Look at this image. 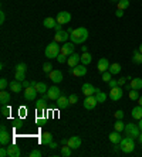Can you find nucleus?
<instances>
[{
    "instance_id": "obj_1",
    "label": "nucleus",
    "mask_w": 142,
    "mask_h": 157,
    "mask_svg": "<svg viewBox=\"0 0 142 157\" xmlns=\"http://www.w3.org/2000/svg\"><path fill=\"white\" fill-rule=\"evenodd\" d=\"M88 38V30L85 27H78L74 29V31L70 34V40L74 44H84Z\"/></svg>"
},
{
    "instance_id": "obj_2",
    "label": "nucleus",
    "mask_w": 142,
    "mask_h": 157,
    "mask_svg": "<svg viewBox=\"0 0 142 157\" xmlns=\"http://www.w3.org/2000/svg\"><path fill=\"white\" fill-rule=\"evenodd\" d=\"M60 52H61V47H60L59 43H55V41L50 43L47 47H46V50H44V55L50 59L51 58H57Z\"/></svg>"
},
{
    "instance_id": "obj_3",
    "label": "nucleus",
    "mask_w": 142,
    "mask_h": 157,
    "mask_svg": "<svg viewBox=\"0 0 142 157\" xmlns=\"http://www.w3.org/2000/svg\"><path fill=\"white\" fill-rule=\"evenodd\" d=\"M125 136L128 137H132V139H138L139 133H141V129H139L138 124H134V123H127L125 124Z\"/></svg>"
},
{
    "instance_id": "obj_4",
    "label": "nucleus",
    "mask_w": 142,
    "mask_h": 157,
    "mask_svg": "<svg viewBox=\"0 0 142 157\" xmlns=\"http://www.w3.org/2000/svg\"><path fill=\"white\" fill-rule=\"evenodd\" d=\"M120 149L124 151V153H131L135 149V142L132 137H124V139L120 142Z\"/></svg>"
},
{
    "instance_id": "obj_5",
    "label": "nucleus",
    "mask_w": 142,
    "mask_h": 157,
    "mask_svg": "<svg viewBox=\"0 0 142 157\" xmlns=\"http://www.w3.org/2000/svg\"><path fill=\"white\" fill-rule=\"evenodd\" d=\"M0 144H2V146L10 144V135H9L7 128H6L4 124L0 126Z\"/></svg>"
},
{
    "instance_id": "obj_6",
    "label": "nucleus",
    "mask_w": 142,
    "mask_h": 157,
    "mask_svg": "<svg viewBox=\"0 0 142 157\" xmlns=\"http://www.w3.org/2000/svg\"><path fill=\"white\" fill-rule=\"evenodd\" d=\"M122 96H124V91H122L121 86H115L109 89V98L114 102H118L120 99H122Z\"/></svg>"
},
{
    "instance_id": "obj_7",
    "label": "nucleus",
    "mask_w": 142,
    "mask_h": 157,
    "mask_svg": "<svg viewBox=\"0 0 142 157\" xmlns=\"http://www.w3.org/2000/svg\"><path fill=\"white\" fill-rule=\"evenodd\" d=\"M55 20H57L59 24L64 26V24H68L71 21V14H70L68 11H60L59 14H57V17H55Z\"/></svg>"
},
{
    "instance_id": "obj_8",
    "label": "nucleus",
    "mask_w": 142,
    "mask_h": 157,
    "mask_svg": "<svg viewBox=\"0 0 142 157\" xmlns=\"http://www.w3.org/2000/svg\"><path fill=\"white\" fill-rule=\"evenodd\" d=\"M70 38V34L67 33V31H64V30H60V31H55L54 34V41L59 44H64L67 43V40Z\"/></svg>"
},
{
    "instance_id": "obj_9",
    "label": "nucleus",
    "mask_w": 142,
    "mask_h": 157,
    "mask_svg": "<svg viewBox=\"0 0 142 157\" xmlns=\"http://www.w3.org/2000/svg\"><path fill=\"white\" fill-rule=\"evenodd\" d=\"M47 95H48L50 101H57V99L61 96V89H60L59 86H54V85H53L51 88H48Z\"/></svg>"
},
{
    "instance_id": "obj_10",
    "label": "nucleus",
    "mask_w": 142,
    "mask_h": 157,
    "mask_svg": "<svg viewBox=\"0 0 142 157\" xmlns=\"http://www.w3.org/2000/svg\"><path fill=\"white\" fill-rule=\"evenodd\" d=\"M74 50H75V45H74V43H64L61 45V54L67 55V57H70L71 54H74Z\"/></svg>"
},
{
    "instance_id": "obj_11",
    "label": "nucleus",
    "mask_w": 142,
    "mask_h": 157,
    "mask_svg": "<svg viewBox=\"0 0 142 157\" xmlns=\"http://www.w3.org/2000/svg\"><path fill=\"white\" fill-rule=\"evenodd\" d=\"M37 94H39V92L36 91V88H34V86L26 88V91H24V99L27 101V102H31V101H34V99H36Z\"/></svg>"
},
{
    "instance_id": "obj_12",
    "label": "nucleus",
    "mask_w": 142,
    "mask_h": 157,
    "mask_svg": "<svg viewBox=\"0 0 142 157\" xmlns=\"http://www.w3.org/2000/svg\"><path fill=\"white\" fill-rule=\"evenodd\" d=\"M97 99H95L94 95H90V96H85V101H84V108L88 110H91L94 109L95 106H97Z\"/></svg>"
},
{
    "instance_id": "obj_13",
    "label": "nucleus",
    "mask_w": 142,
    "mask_h": 157,
    "mask_svg": "<svg viewBox=\"0 0 142 157\" xmlns=\"http://www.w3.org/2000/svg\"><path fill=\"white\" fill-rule=\"evenodd\" d=\"M81 91L85 96H90V95H94L95 91H97V88H94V85L90 84V82H85V84L81 86Z\"/></svg>"
},
{
    "instance_id": "obj_14",
    "label": "nucleus",
    "mask_w": 142,
    "mask_h": 157,
    "mask_svg": "<svg viewBox=\"0 0 142 157\" xmlns=\"http://www.w3.org/2000/svg\"><path fill=\"white\" fill-rule=\"evenodd\" d=\"M20 154H22L20 147L16 146V144H9V147H7V157H20Z\"/></svg>"
},
{
    "instance_id": "obj_15",
    "label": "nucleus",
    "mask_w": 142,
    "mask_h": 157,
    "mask_svg": "<svg viewBox=\"0 0 142 157\" xmlns=\"http://www.w3.org/2000/svg\"><path fill=\"white\" fill-rule=\"evenodd\" d=\"M48 77H50V79L54 82V84H60L63 81V72L59 70H53L50 74H48Z\"/></svg>"
},
{
    "instance_id": "obj_16",
    "label": "nucleus",
    "mask_w": 142,
    "mask_h": 157,
    "mask_svg": "<svg viewBox=\"0 0 142 157\" xmlns=\"http://www.w3.org/2000/svg\"><path fill=\"white\" fill-rule=\"evenodd\" d=\"M81 62V55H78V54H71L68 57V59H67V64H68V67H71V68H74V67H77L78 64Z\"/></svg>"
},
{
    "instance_id": "obj_17",
    "label": "nucleus",
    "mask_w": 142,
    "mask_h": 157,
    "mask_svg": "<svg viewBox=\"0 0 142 157\" xmlns=\"http://www.w3.org/2000/svg\"><path fill=\"white\" fill-rule=\"evenodd\" d=\"M87 74V65H84V64H78L77 67L73 68V75L74 77H84Z\"/></svg>"
},
{
    "instance_id": "obj_18",
    "label": "nucleus",
    "mask_w": 142,
    "mask_h": 157,
    "mask_svg": "<svg viewBox=\"0 0 142 157\" xmlns=\"http://www.w3.org/2000/svg\"><path fill=\"white\" fill-rule=\"evenodd\" d=\"M67 146H70L73 150H77L81 146V139L78 136H73V137H70V139L67 140Z\"/></svg>"
},
{
    "instance_id": "obj_19",
    "label": "nucleus",
    "mask_w": 142,
    "mask_h": 157,
    "mask_svg": "<svg viewBox=\"0 0 142 157\" xmlns=\"http://www.w3.org/2000/svg\"><path fill=\"white\" fill-rule=\"evenodd\" d=\"M97 68H98V71L99 72H105V71H108L109 70V62H108V59L107 58H101L98 61V64H97Z\"/></svg>"
},
{
    "instance_id": "obj_20",
    "label": "nucleus",
    "mask_w": 142,
    "mask_h": 157,
    "mask_svg": "<svg viewBox=\"0 0 142 157\" xmlns=\"http://www.w3.org/2000/svg\"><path fill=\"white\" fill-rule=\"evenodd\" d=\"M9 86H10V91H13L14 94H18V92L23 89V84L20 82V81H17V79L11 81L10 84H9Z\"/></svg>"
},
{
    "instance_id": "obj_21",
    "label": "nucleus",
    "mask_w": 142,
    "mask_h": 157,
    "mask_svg": "<svg viewBox=\"0 0 142 157\" xmlns=\"http://www.w3.org/2000/svg\"><path fill=\"white\" fill-rule=\"evenodd\" d=\"M109 142H112L114 144H120V142L122 140V136H121V132H112V133H109Z\"/></svg>"
},
{
    "instance_id": "obj_22",
    "label": "nucleus",
    "mask_w": 142,
    "mask_h": 157,
    "mask_svg": "<svg viewBox=\"0 0 142 157\" xmlns=\"http://www.w3.org/2000/svg\"><path fill=\"white\" fill-rule=\"evenodd\" d=\"M57 106H59L60 109H66V108H68L71 103H70V101H68V98H66V96H60L57 101Z\"/></svg>"
},
{
    "instance_id": "obj_23",
    "label": "nucleus",
    "mask_w": 142,
    "mask_h": 157,
    "mask_svg": "<svg viewBox=\"0 0 142 157\" xmlns=\"http://www.w3.org/2000/svg\"><path fill=\"white\" fill-rule=\"evenodd\" d=\"M43 26L46 27V29H54V27L57 26V20H54L53 17H47V18H44Z\"/></svg>"
},
{
    "instance_id": "obj_24",
    "label": "nucleus",
    "mask_w": 142,
    "mask_h": 157,
    "mask_svg": "<svg viewBox=\"0 0 142 157\" xmlns=\"http://www.w3.org/2000/svg\"><path fill=\"white\" fill-rule=\"evenodd\" d=\"M129 85H131L132 89H136V91L142 89V78H132Z\"/></svg>"
},
{
    "instance_id": "obj_25",
    "label": "nucleus",
    "mask_w": 142,
    "mask_h": 157,
    "mask_svg": "<svg viewBox=\"0 0 142 157\" xmlns=\"http://www.w3.org/2000/svg\"><path fill=\"white\" fill-rule=\"evenodd\" d=\"M132 117L134 119H136V121H139V119H142V106L138 105V106H135L134 109H132Z\"/></svg>"
},
{
    "instance_id": "obj_26",
    "label": "nucleus",
    "mask_w": 142,
    "mask_h": 157,
    "mask_svg": "<svg viewBox=\"0 0 142 157\" xmlns=\"http://www.w3.org/2000/svg\"><path fill=\"white\" fill-rule=\"evenodd\" d=\"M10 94H9L7 91H2L0 92V102H2V105H7L9 102H10Z\"/></svg>"
},
{
    "instance_id": "obj_27",
    "label": "nucleus",
    "mask_w": 142,
    "mask_h": 157,
    "mask_svg": "<svg viewBox=\"0 0 142 157\" xmlns=\"http://www.w3.org/2000/svg\"><path fill=\"white\" fill-rule=\"evenodd\" d=\"M51 142H53V135H51V133H48V132L43 133V136H41V139H40L41 144H50Z\"/></svg>"
},
{
    "instance_id": "obj_28",
    "label": "nucleus",
    "mask_w": 142,
    "mask_h": 157,
    "mask_svg": "<svg viewBox=\"0 0 142 157\" xmlns=\"http://www.w3.org/2000/svg\"><path fill=\"white\" fill-rule=\"evenodd\" d=\"M34 88H36V91L39 92V94H41V95H43V94H47V91H48L47 85L44 84V82H37Z\"/></svg>"
},
{
    "instance_id": "obj_29",
    "label": "nucleus",
    "mask_w": 142,
    "mask_h": 157,
    "mask_svg": "<svg viewBox=\"0 0 142 157\" xmlns=\"http://www.w3.org/2000/svg\"><path fill=\"white\" fill-rule=\"evenodd\" d=\"M94 96H95V99H97V102L98 103H104L107 101V95L102 91H97L94 94Z\"/></svg>"
},
{
    "instance_id": "obj_30",
    "label": "nucleus",
    "mask_w": 142,
    "mask_h": 157,
    "mask_svg": "<svg viewBox=\"0 0 142 157\" xmlns=\"http://www.w3.org/2000/svg\"><path fill=\"white\" fill-rule=\"evenodd\" d=\"M132 62H134V64H138V65H141L142 64V54L138 51V50H135L134 51V55H132Z\"/></svg>"
},
{
    "instance_id": "obj_31",
    "label": "nucleus",
    "mask_w": 142,
    "mask_h": 157,
    "mask_svg": "<svg viewBox=\"0 0 142 157\" xmlns=\"http://www.w3.org/2000/svg\"><path fill=\"white\" fill-rule=\"evenodd\" d=\"M108 71L112 74V75H117V74L121 72V65L118 64V62H114V64H111V65H109V70Z\"/></svg>"
},
{
    "instance_id": "obj_32",
    "label": "nucleus",
    "mask_w": 142,
    "mask_h": 157,
    "mask_svg": "<svg viewBox=\"0 0 142 157\" xmlns=\"http://www.w3.org/2000/svg\"><path fill=\"white\" fill-rule=\"evenodd\" d=\"M91 61H92V57H91V54H90V52H84V54L81 55V64L88 65Z\"/></svg>"
},
{
    "instance_id": "obj_33",
    "label": "nucleus",
    "mask_w": 142,
    "mask_h": 157,
    "mask_svg": "<svg viewBox=\"0 0 142 157\" xmlns=\"http://www.w3.org/2000/svg\"><path fill=\"white\" fill-rule=\"evenodd\" d=\"M114 129L117 132H122L125 129V123L122 122V119H117V122H115V124H114Z\"/></svg>"
},
{
    "instance_id": "obj_34",
    "label": "nucleus",
    "mask_w": 142,
    "mask_h": 157,
    "mask_svg": "<svg viewBox=\"0 0 142 157\" xmlns=\"http://www.w3.org/2000/svg\"><path fill=\"white\" fill-rule=\"evenodd\" d=\"M117 6L120 10H125V9L129 7V0H120L117 3Z\"/></svg>"
},
{
    "instance_id": "obj_35",
    "label": "nucleus",
    "mask_w": 142,
    "mask_h": 157,
    "mask_svg": "<svg viewBox=\"0 0 142 157\" xmlns=\"http://www.w3.org/2000/svg\"><path fill=\"white\" fill-rule=\"evenodd\" d=\"M61 156H64V157H70V156H71V147L67 146V144H64V147L61 149Z\"/></svg>"
},
{
    "instance_id": "obj_36",
    "label": "nucleus",
    "mask_w": 142,
    "mask_h": 157,
    "mask_svg": "<svg viewBox=\"0 0 142 157\" xmlns=\"http://www.w3.org/2000/svg\"><path fill=\"white\" fill-rule=\"evenodd\" d=\"M129 99H131V101H138L139 92L136 91V89H131V91H129Z\"/></svg>"
},
{
    "instance_id": "obj_37",
    "label": "nucleus",
    "mask_w": 142,
    "mask_h": 157,
    "mask_svg": "<svg viewBox=\"0 0 142 157\" xmlns=\"http://www.w3.org/2000/svg\"><path fill=\"white\" fill-rule=\"evenodd\" d=\"M36 106H37V110H39V112L44 110V108H46V101H44L43 98L39 99V101H37V103H36Z\"/></svg>"
},
{
    "instance_id": "obj_38",
    "label": "nucleus",
    "mask_w": 142,
    "mask_h": 157,
    "mask_svg": "<svg viewBox=\"0 0 142 157\" xmlns=\"http://www.w3.org/2000/svg\"><path fill=\"white\" fill-rule=\"evenodd\" d=\"M14 79L20 81V82H23V81L26 79V72H18V71H16V74H14Z\"/></svg>"
},
{
    "instance_id": "obj_39",
    "label": "nucleus",
    "mask_w": 142,
    "mask_h": 157,
    "mask_svg": "<svg viewBox=\"0 0 142 157\" xmlns=\"http://www.w3.org/2000/svg\"><path fill=\"white\" fill-rule=\"evenodd\" d=\"M16 71H18V72H26V71H27V65L23 64V62H20V64L16 65Z\"/></svg>"
},
{
    "instance_id": "obj_40",
    "label": "nucleus",
    "mask_w": 142,
    "mask_h": 157,
    "mask_svg": "<svg viewBox=\"0 0 142 157\" xmlns=\"http://www.w3.org/2000/svg\"><path fill=\"white\" fill-rule=\"evenodd\" d=\"M111 75H112V74L109 72V71H105V72H102V81H105L107 84H108L109 81H111Z\"/></svg>"
},
{
    "instance_id": "obj_41",
    "label": "nucleus",
    "mask_w": 142,
    "mask_h": 157,
    "mask_svg": "<svg viewBox=\"0 0 142 157\" xmlns=\"http://www.w3.org/2000/svg\"><path fill=\"white\" fill-rule=\"evenodd\" d=\"M43 71H44V72H47V74H50L51 71H53V65H51L50 62H46V64H43Z\"/></svg>"
},
{
    "instance_id": "obj_42",
    "label": "nucleus",
    "mask_w": 142,
    "mask_h": 157,
    "mask_svg": "<svg viewBox=\"0 0 142 157\" xmlns=\"http://www.w3.org/2000/svg\"><path fill=\"white\" fill-rule=\"evenodd\" d=\"M7 85H9V82L6 78H0V89H2V91H4V89L7 88Z\"/></svg>"
},
{
    "instance_id": "obj_43",
    "label": "nucleus",
    "mask_w": 142,
    "mask_h": 157,
    "mask_svg": "<svg viewBox=\"0 0 142 157\" xmlns=\"http://www.w3.org/2000/svg\"><path fill=\"white\" fill-rule=\"evenodd\" d=\"M68 101L71 105H74V103L78 102V95H75V94H71V95L68 96Z\"/></svg>"
},
{
    "instance_id": "obj_44",
    "label": "nucleus",
    "mask_w": 142,
    "mask_h": 157,
    "mask_svg": "<svg viewBox=\"0 0 142 157\" xmlns=\"http://www.w3.org/2000/svg\"><path fill=\"white\" fill-rule=\"evenodd\" d=\"M2 113H3V116H9L10 115V108L7 105H2Z\"/></svg>"
},
{
    "instance_id": "obj_45",
    "label": "nucleus",
    "mask_w": 142,
    "mask_h": 157,
    "mask_svg": "<svg viewBox=\"0 0 142 157\" xmlns=\"http://www.w3.org/2000/svg\"><path fill=\"white\" fill-rule=\"evenodd\" d=\"M67 59H68V57H67V55H64V54H61V52H60L59 57H57V61H59L60 64H64V62H67Z\"/></svg>"
},
{
    "instance_id": "obj_46",
    "label": "nucleus",
    "mask_w": 142,
    "mask_h": 157,
    "mask_svg": "<svg viewBox=\"0 0 142 157\" xmlns=\"http://www.w3.org/2000/svg\"><path fill=\"white\" fill-rule=\"evenodd\" d=\"M30 157H43V153H41L39 149H34V150H31V153H30Z\"/></svg>"
},
{
    "instance_id": "obj_47",
    "label": "nucleus",
    "mask_w": 142,
    "mask_h": 157,
    "mask_svg": "<svg viewBox=\"0 0 142 157\" xmlns=\"http://www.w3.org/2000/svg\"><path fill=\"white\" fill-rule=\"evenodd\" d=\"M114 115H115V117H117V119H124V110H122V109L117 110Z\"/></svg>"
},
{
    "instance_id": "obj_48",
    "label": "nucleus",
    "mask_w": 142,
    "mask_h": 157,
    "mask_svg": "<svg viewBox=\"0 0 142 157\" xmlns=\"http://www.w3.org/2000/svg\"><path fill=\"white\" fill-rule=\"evenodd\" d=\"M108 86H109V89H111V88H115V86H120V85H118V81H115V79H111L108 82Z\"/></svg>"
},
{
    "instance_id": "obj_49",
    "label": "nucleus",
    "mask_w": 142,
    "mask_h": 157,
    "mask_svg": "<svg viewBox=\"0 0 142 157\" xmlns=\"http://www.w3.org/2000/svg\"><path fill=\"white\" fill-rule=\"evenodd\" d=\"M0 156L2 157L7 156V149H6V147H2V149H0Z\"/></svg>"
},
{
    "instance_id": "obj_50",
    "label": "nucleus",
    "mask_w": 142,
    "mask_h": 157,
    "mask_svg": "<svg viewBox=\"0 0 142 157\" xmlns=\"http://www.w3.org/2000/svg\"><path fill=\"white\" fill-rule=\"evenodd\" d=\"M4 20H6V14H4V11H0V24H3Z\"/></svg>"
},
{
    "instance_id": "obj_51",
    "label": "nucleus",
    "mask_w": 142,
    "mask_h": 157,
    "mask_svg": "<svg viewBox=\"0 0 142 157\" xmlns=\"http://www.w3.org/2000/svg\"><path fill=\"white\" fill-rule=\"evenodd\" d=\"M22 84H23V88H24V89H26V88H30V86H31V82H30V81H23V82H22Z\"/></svg>"
},
{
    "instance_id": "obj_52",
    "label": "nucleus",
    "mask_w": 142,
    "mask_h": 157,
    "mask_svg": "<svg viewBox=\"0 0 142 157\" xmlns=\"http://www.w3.org/2000/svg\"><path fill=\"white\" fill-rule=\"evenodd\" d=\"M117 81H118V85L122 86V85H125V82H127V78H120V79H117Z\"/></svg>"
},
{
    "instance_id": "obj_53",
    "label": "nucleus",
    "mask_w": 142,
    "mask_h": 157,
    "mask_svg": "<svg viewBox=\"0 0 142 157\" xmlns=\"http://www.w3.org/2000/svg\"><path fill=\"white\" fill-rule=\"evenodd\" d=\"M115 16H117V17H122V16H124V10H120V9H118Z\"/></svg>"
},
{
    "instance_id": "obj_54",
    "label": "nucleus",
    "mask_w": 142,
    "mask_h": 157,
    "mask_svg": "<svg viewBox=\"0 0 142 157\" xmlns=\"http://www.w3.org/2000/svg\"><path fill=\"white\" fill-rule=\"evenodd\" d=\"M48 146H50V149H53V150H54L55 147H57V143H55V142H51L50 144H48Z\"/></svg>"
},
{
    "instance_id": "obj_55",
    "label": "nucleus",
    "mask_w": 142,
    "mask_h": 157,
    "mask_svg": "<svg viewBox=\"0 0 142 157\" xmlns=\"http://www.w3.org/2000/svg\"><path fill=\"white\" fill-rule=\"evenodd\" d=\"M54 30H55V31H60V30H61V24H59V23H57V26L54 27Z\"/></svg>"
},
{
    "instance_id": "obj_56",
    "label": "nucleus",
    "mask_w": 142,
    "mask_h": 157,
    "mask_svg": "<svg viewBox=\"0 0 142 157\" xmlns=\"http://www.w3.org/2000/svg\"><path fill=\"white\" fill-rule=\"evenodd\" d=\"M73 31H74V29H73V27H68V29H67V33H68V34H71V33H73Z\"/></svg>"
},
{
    "instance_id": "obj_57",
    "label": "nucleus",
    "mask_w": 142,
    "mask_h": 157,
    "mask_svg": "<svg viewBox=\"0 0 142 157\" xmlns=\"http://www.w3.org/2000/svg\"><path fill=\"white\" fill-rule=\"evenodd\" d=\"M67 140H68V139H61V144H63V146H64V144H67Z\"/></svg>"
},
{
    "instance_id": "obj_58",
    "label": "nucleus",
    "mask_w": 142,
    "mask_h": 157,
    "mask_svg": "<svg viewBox=\"0 0 142 157\" xmlns=\"http://www.w3.org/2000/svg\"><path fill=\"white\" fill-rule=\"evenodd\" d=\"M138 140H139V143L142 144V133H139V136H138Z\"/></svg>"
},
{
    "instance_id": "obj_59",
    "label": "nucleus",
    "mask_w": 142,
    "mask_h": 157,
    "mask_svg": "<svg viewBox=\"0 0 142 157\" xmlns=\"http://www.w3.org/2000/svg\"><path fill=\"white\" fill-rule=\"evenodd\" d=\"M81 50H83V52H87V47H85V45H83V47H81Z\"/></svg>"
},
{
    "instance_id": "obj_60",
    "label": "nucleus",
    "mask_w": 142,
    "mask_h": 157,
    "mask_svg": "<svg viewBox=\"0 0 142 157\" xmlns=\"http://www.w3.org/2000/svg\"><path fill=\"white\" fill-rule=\"evenodd\" d=\"M138 126H139V129L142 130V119H139V124H138Z\"/></svg>"
},
{
    "instance_id": "obj_61",
    "label": "nucleus",
    "mask_w": 142,
    "mask_h": 157,
    "mask_svg": "<svg viewBox=\"0 0 142 157\" xmlns=\"http://www.w3.org/2000/svg\"><path fill=\"white\" fill-rule=\"evenodd\" d=\"M138 103L142 106V96H139V99H138Z\"/></svg>"
},
{
    "instance_id": "obj_62",
    "label": "nucleus",
    "mask_w": 142,
    "mask_h": 157,
    "mask_svg": "<svg viewBox=\"0 0 142 157\" xmlns=\"http://www.w3.org/2000/svg\"><path fill=\"white\" fill-rule=\"evenodd\" d=\"M138 51L142 54V44H141V45H139V47H138Z\"/></svg>"
},
{
    "instance_id": "obj_63",
    "label": "nucleus",
    "mask_w": 142,
    "mask_h": 157,
    "mask_svg": "<svg viewBox=\"0 0 142 157\" xmlns=\"http://www.w3.org/2000/svg\"><path fill=\"white\" fill-rule=\"evenodd\" d=\"M111 2H112V3H118V2H120V0H111Z\"/></svg>"
}]
</instances>
